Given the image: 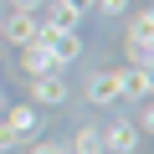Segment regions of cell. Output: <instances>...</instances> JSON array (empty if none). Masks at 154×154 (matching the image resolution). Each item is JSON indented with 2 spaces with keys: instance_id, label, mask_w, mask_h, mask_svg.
Returning a JSON list of instances; mask_svg holds the SVG:
<instances>
[{
  "instance_id": "obj_13",
  "label": "cell",
  "mask_w": 154,
  "mask_h": 154,
  "mask_svg": "<svg viewBox=\"0 0 154 154\" xmlns=\"http://www.w3.org/2000/svg\"><path fill=\"white\" fill-rule=\"evenodd\" d=\"M93 11H103V16H123L128 0H93Z\"/></svg>"
},
{
  "instance_id": "obj_16",
  "label": "cell",
  "mask_w": 154,
  "mask_h": 154,
  "mask_svg": "<svg viewBox=\"0 0 154 154\" xmlns=\"http://www.w3.org/2000/svg\"><path fill=\"white\" fill-rule=\"evenodd\" d=\"M67 11H77V16H93V0H62Z\"/></svg>"
},
{
  "instance_id": "obj_14",
  "label": "cell",
  "mask_w": 154,
  "mask_h": 154,
  "mask_svg": "<svg viewBox=\"0 0 154 154\" xmlns=\"http://www.w3.org/2000/svg\"><path fill=\"white\" fill-rule=\"evenodd\" d=\"M11 149H21V144H16V134H11V123L0 118V154H11Z\"/></svg>"
},
{
  "instance_id": "obj_15",
  "label": "cell",
  "mask_w": 154,
  "mask_h": 154,
  "mask_svg": "<svg viewBox=\"0 0 154 154\" xmlns=\"http://www.w3.org/2000/svg\"><path fill=\"white\" fill-rule=\"evenodd\" d=\"M31 154H67V144H51V139H36Z\"/></svg>"
},
{
  "instance_id": "obj_2",
  "label": "cell",
  "mask_w": 154,
  "mask_h": 154,
  "mask_svg": "<svg viewBox=\"0 0 154 154\" xmlns=\"http://www.w3.org/2000/svg\"><path fill=\"white\" fill-rule=\"evenodd\" d=\"M41 46L57 57V67H72L77 57H82V36L77 31H57V26H41Z\"/></svg>"
},
{
  "instance_id": "obj_1",
  "label": "cell",
  "mask_w": 154,
  "mask_h": 154,
  "mask_svg": "<svg viewBox=\"0 0 154 154\" xmlns=\"http://www.w3.org/2000/svg\"><path fill=\"white\" fill-rule=\"evenodd\" d=\"M41 36V16L36 11H0V41H11V46H26Z\"/></svg>"
},
{
  "instance_id": "obj_10",
  "label": "cell",
  "mask_w": 154,
  "mask_h": 154,
  "mask_svg": "<svg viewBox=\"0 0 154 154\" xmlns=\"http://www.w3.org/2000/svg\"><path fill=\"white\" fill-rule=\"evenodd\" d=\"M123 57H128L134 67H149V62H154V41H149V36H123Z\"/></svg>"
},
{
  "instance_id": "obj_9",
  "label": "cell",
  "mask_w": 154,
  "mask_h": 154,
  "mask_svg": "<svg viewBox=\"0 0 154 154\" xmlns=\"http://www.w3.org/2000/svg\"><path fill=\"white\" fill-rule=\"evenodd\" d=\"M67 154H103V128H93V123H82L72 134V144H67Z\"/></svg>"
},
{
  "instance_id": "obj_3",
  "label": "cell",
  "mask_w": 154,
  "mask_h": 154,
  "mask_svg": "<svg viewBox=\"0 0 154 154\" xmlns=\"http://www.w3.org/2000/svg\"><path fill=\"white\" fill-rule=\"evenodd\" d=\"M139 144H144V134H139L128 118H113V123L103 128V154H139Z\"/></svg>"
},
{
  "instance_id": "obj_7",
  "label": "cell",
  "mask_w": 154,
  "mask_h": 154,
  "mask_svg": "<svg viewBox=\"0 0 154 154\" xmlns=\"http://www.w3.org/2000/svg\"><path fill=\"white\" fill-rule=\"evenodd\" d=\"M16 51H21V72H26V77H41V72H62V67H57V57L41 46V36H36V41H26V46H16Z\"/></svg>"
},
{
  "instance_id": "obj_8",
  "label": "cell",
  "mask_w": 154,
  "mask_h": 154,
  "mask_svg": "<svg viewBox=\"0 0 154 154\" xmlns=\"http://www.w3.org/2000/svg\"><path fill=\"white\" fill-rule=\"evenodd\" d=\"M149 88H154V72H149V67H134V62H128V67L118 72V93H123V98L139 103V98H149Z\"/></svg>"
},
{
  "instance_id": "obj_17",
  "label": "cell",
  "mask_w": 154,
  "mask_h": 154,
  "mask_svg": "<svg viewBox=\"0 0 154 154\" xmlns=\"http://www.w3.org/2000/svg\"><path fill=\"white\" fill-rule=\"evenodd\" d=\"M46 0H11V11H41Z\"/></svg>"
},
{
  "instance_id": "obj_4",
  "label": "cell",
  "mask_w": 154,
  "mask_h": 154,
  "mask_svg": "<svg viewBox=\"0 0 154 154\" xmlns=\"http://www.w3.org/2000/svg\"><path fill=\"white\" fill-rule=\"evenodd\" d=\"M31 103H41V108H62V103H67V77H62V72H41V77H31Z\"/></svg>"
},
{
  "instance_id": "obj_6",
  "label": "cell",
  "mask_w": 154,
  "mask_h": 154,
  "mask_svg": "<svg viewBox=\"0 0 154 154\" xmlns=\"http://www.w3.org/2000/svg\"><path fill=\"white\" fill-rule=\"evenodd\" d=\"M82 98H88L93 108L118 103V98H123V93H118V72H93V77H88V88H82Z\"/></svg>"
},
{
  "instance_id": "obj_11",
  "label": "cell",
  "mask_w": 154,
  "mask_h": 154,
  "mask_svg": "<svg viewBox=\"0 0 154 154\" xmlns=\"http://www.w3.org/2000/svg\"><path fill=\"white\" fill-rule=\"evenodd\" d=\"M128 36H149L154 41V11H134L128 16Z\"/></svg>"
},
{
  "instance_id": "obj_5",
  "label": "cell",
  "mask_w": 154,
  "mask_h": 154,
  "mask_svg": "<svg viewBox=\"0 0 154 154\" xmlns=\"http://www.w3.org/2000/svg\"><path fill=\"white\" fill-rule=\"evenodd\" d=\"M5 123H11L16 144H36V134H41V113H36L31 103H16V108L5 113Z\"/></svg>"
},
{
  "instance_id": "obj_12",
  "label": "cell",
  "mask_w": 154,
  "mask_h": 154,
  "mask_svg": "<svg viewBox=\"0 0 154 154\" xmlns=\"http://www.w3.org/2000/svg\"><path fill=\"white\" fill-rule=\"evenodd\" d=\"M128 123H134L139 134H154V103H149V98H139V108H134V118H128Z\"/></svg>"
},
{
  "instance_id": "obj_18",
  "label": "cell",
  "mask_w": 154,
  "mask_h": 154,
  "mask_svg": "<svg viewBox=\"0 0 154 154\" xmlns=\"http://www.w3.org/2000/svg\"><path fill=\"white\" fill-rule=\"evenodd\" d=\"M0 103H5V88H0Z\"/></svg>"
}]
</instances>
